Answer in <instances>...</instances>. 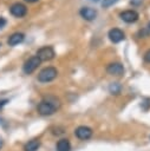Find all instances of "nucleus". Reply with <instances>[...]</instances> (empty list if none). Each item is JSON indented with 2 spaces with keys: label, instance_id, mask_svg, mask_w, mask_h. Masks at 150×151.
<instances>
[{
  "label": "nucleus",
  "instance_id": "obj_23",
  "mask_svg": "<svg viewBox=\"0 0 150 151\" xmlns=\"http://www.w3.org/2000/svg\"><path fill=\"white\" fill-rule=\"evenodd\" d=\"M0 46H1V44H0Z\"/></svg>",
  "mask_w": 150,
  "mask_h": 151
},
{
  "label": "nucleus",
  "instance_id": "obj_20",
  "mask_svg": "<svg viewBox=\"0 0 150 151\" xmlns=\"http://www.w3.org/2000/svg\"><path fill=\"white\" fill-rule=\"evenodd\" d=\"M25 1H27V2H37L38 0H25Z\"/></svg>",
  "mask_w": 150,
  "mask_h": 151
},
{
  "label": "nucleus",
  "instance_id": "obj_2",
  "mask_svg": "<svg viewBox=\"0 0 150 151\" xmlns=\"http://www.w3.org/2000/svg\"><path fill=\"white\" fill-rule=\"evenodd\" d=\"M57 76H58L57 68L53 66H48V67L43 68L38 73V80L40 83H48V81H52L53 79H56Z\"/></svg>",
  "mask_w": 150,
  "mask_h": 151
},
{
  "label": "nucleus",
  "instance_id": "obj_5",
  "mask_svg": "<svg viewBox=\"0 0 150 151\" xmlns=\"http://www.w3.org/2000/svg\"><path fill=\"white\" fill-rule=\"evenodd\" d=\"M9 12L15 18H22L27 13V7L24 4H21V2H14L13 5H11Z\"/></svg>",
  "mask_w": 150,
  "mask_h": 151
},
{
  "label": "nucleus",
  "instance_id": "obj_1",
  "mask_svg": "<svg viewBox=\"0 0 150 151\" xmlns=\"http://www.w3.org/2000/svg\"><path fill=\"white\" fill-rule=\"evenodd\" d=\"M60 107V100L54 96H47L37 106L38 113L41 116H51Z\"/></svg>",
  "mask_w": 150,
  "mask_h": 151
},
{
  "label": "nucleus",
  "instance_id": "obj_7",
  "mask_svg": "<svg viewBox=\"0 0 150 151\" xmlns=\"http://www.w3.org/2000/svg\"><path fill=\"white\" fill-rule=\"evenodd\" d=\"M124 66L120 63H111L106 66V72L111 76H116V77H120L124 74Z\"/></svg>",
  "mask_w": 150,
  "mask_h": 151
},
{
  "label": "nucleus",
  "instance_id": "obj_16",
  "mask_svg": "<svg viewBox=\"0 0 150 151\" xmlns=\"http://www.w3.org/2000/svg\"><path fill=\"white\" fill-rule=\"evenodd\" d=\"M144 60L148 61V63H150V50H148V51L145 52V54H144Z\"/></svg>",
  "mask_w": 150,
  "mask_h": 151
},
{
  "label": "nucleus",
  "instance_id": "obj_8",
  "mask_svg": "<svg viewBox=\"0 0 150 151\" xmlns=\"http://www.w3.org/2000/svg\"><path fill=\"white\" fill-rule=\"evenodd\" d=\"M138 13L135 11V9H126V11H123L120 14H119V18L128 22V24H131V22H135L138 20Z\"/></svg>",
  "mask_w": 150,
  "mask_h": 151
},
{
  "label": "nucleus",
  "instance_id": "obj_3",
  "mask_svg": "<svg viewBox=\"0 0 150 151\" xmlns=\"http://www.w3.org/2000/svg\"><path fill=\"white\" fill-rule=\"evenodd\" d=\"M40 59L37 57V55H33V57H31V58H28L25 63H24V65H22V71L26 73V74H31L32 72H34L37 68H38V66L40 65Z\"/></svg>",
  "mask_w": 150,
  "mask_h": 151
},
{
  "label": "nucleus",
  "instance_id": "obj_11",
  "mask_svg": "<svg viewBox=\"0 0 150 151\" xmlns=\"http://www.w3.org/2000/svg\"><path fill=\"white\" fill-rule=\"evenodd\" d=\"M24 39H25L24 33H21V32H14L13 34H11V35L8 37L7 44H8L9 46H15V45H18V44L22 42V41H24Z\"/></svg>",
  "mask_w": 150,
  "mask_h": 151
},
{
  "label": "nucleus",
  "instance_id": "obj_19",
  "mask_svg": "<svg viewBox=\"0 0 150 151\" xmlns=\"http://www.w3.org/2000/svg\"><path fill=\"white\" fill-rule=\"evenodd\" d=\"M2 145H4V140H2L1 138H0V149L2 147Z\"/></svg>",
  "mask_w": 150,
  "mask_h": 151
},
{
  "label": "nucleus",
  "instance_id": "obj_13",
  "mask_svg": "<svg viewBox=\"0 0 150 151\" xmlns=\"http://www.w3.org/2000/svg\"><path fill=\"white\" fill-rule=\"evenodd\" d=\"M56 147H57V151H70L71 150V144H70L69 139L63 138V139L58 140Z\"/></svg>",
  "mask_w": 150,
  "mask_h": 151
},
{
  "label": "nucleus",
  "instance_id": "obj_15",
  "mask_svg": "<svg viewBox=\"0 0 150 151\" xmlns=\"http://www.w3.org/2000/svg\"><path fill=\"white\" fill-rule=\"evenodd\" d=\"M117 1H118V0H102V6H103L104 8H107V7L112 6V5H115Z\"/></svg>",
  "mask_w": 150,
  "mask_h": 151
},
{
  "label": "nucleus",
  "instance_id": "obj_10",
  "mask_svg": "<svg viewBox=\"0 0 150 151\" xmlns=\"http://www.w3.org/2000/svg\"><path fill=\"white\" fill-rule=\"evenodd\" d=\"M79 14L83 19H85L87 21H92L97 17V11L91 8V7H81L79 11Z\"/></svg>",
  "mask_w": 150,
  "mask_h": 151
},
{
  "label": "nucleus",
  "instance_id": "obj_4",
  "mask_svg": "<svg viewBox=\"0 0 150 151\" xmlns=\"http://www.w3.org/2000/svg\"><path fill=\"white\" fill-rule=\"evenodd\" d=\"M54 55H56L54 50L51 46H44V47H40L37 51V57L40 59V61L52 60L54 58Z\"/></svg>",
  "mask_w": 150,
  "mask_h": 151
},
{
  "label": "nucleus",
  "instance_id": "obj_14",
  "mask_svg": "<svg viewBox=\"0 0 150 151\" xmlns=\"http://www.w3.org/2000/svg\"><path fill=\"white\" fill-rule=\"evenodd\" d=\"M109 91L112 93V94H118L120 92V86L117 84V83H112L110 86H109Z\"/></svg>",
  "mask_w": 150,
  "mask_h": 151
},
{
  "label": "nucleus",
  "instance_id": "obj_21",
  "mask_svg": "<svg viewBox=\"0 0 150 151\" xmlns=\"http://www.w3.org/2000/svg\"><path fill=\"white\" fill-rule=\"evenodd\" d=\"M148 28H149V29H150V22H149V24H148Z\"/></svg>",
  "mask_w": 150,
  "mask_h": 151
},
{
  "label": "nucleus",
  "instance_id": "obj_18",
  "mask_svg": "<svg viewBox=\"0 0 150 151\" xmlns=\"http://www.w3.org/2000/svg\"><path fill=\"white\" fill-rule=\"evenodd\" d=\"M6 103H7V99H4V100H0V109H1V107H2V106H4L5 104H6Z\"/></svg>",
  "mask_w": 150,
  "mask_h": 151
},
{
  "label": "nucleus",
  "instance_id": "obj_17",
  "mask_svg": "<svg viewBox=\"0 0 150 151\" xmlns=\"http://www.w3.org/2000/svg\"><path fill=\"white\" fill-rule=\"evenodd\" d=\"M6 24H7L6 19H5V18H2V17H0V28L5 27V25H6Z\"/></svg>",
  "mask_w": 150,
  "mask_h": 151
},
{
  "label": "nucleus",
  "instance_id": "obj_9",
  "mask_svg": "<svg viewBox=\"0 0 150 151\" xmlns=\"http://www.w3.org/2000/svg\"><path fill=\"white\" fill-rule=\"evenodd\" d=\"M107 37H109V39L112 41V42H120L122 40H124V38H125V34H124V32L122 31V29H119V28H111L109 32H107Z\"/></svg>",
  "mask_w": 150,
  "mask_h": 151
},
{
  "label": "nucleus",
  "instance_id": "obj_22",
  "mask_svg": "<svg viewBox=\"0 0 150 151\" xmlns=\"http://www.w3.org/2000/svg\"><path fill=\"white\" fill-rule=\"evenodd\" d=\"M92 1H94V2H98V1H99V0H92Z\"/></svg>",
  "mask_w": 150,
  "mask_h": 151
},
{
  "label": "nucleus",
  "instance_id": "obj_12",
  "mask_svg": "<svg viewBox=\"0 0 150 151\" xmlns=\"http://www.w3.org/2000/svg\"><path fill=\"white\" fill-rule=\"evenodd\" d=\"M40 146V140L39 139H31L28 140L25 146H24V150L25 151H37Z\"/></svg>",
  "mask_w": 150,
  "mask_h": 151
},
{
  "label": "nucleus",
  "instance_id": "obj_6",
  "mask_svg": "<svg viewBox=\"0 0 150 151\" xmlns=\"http://www.w3.org/2000/svg\"><path fill=\"white\" fill-rule=\"evenodd\" d=\"M74 134L78 139L80 140H86L89 138L92 137V129L89 127V126H85V125H81V126H78L76 130H74Z\"/></svg>",
  "mask_w": 150,
  "mask_h": 151
}]
</instances>
